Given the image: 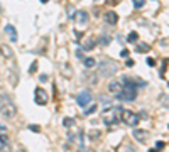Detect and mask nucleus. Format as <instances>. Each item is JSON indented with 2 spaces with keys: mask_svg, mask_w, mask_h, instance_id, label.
Wrapping results in <instances>:
<instances>
[{
  "mask_svg": "<svg viewBox=\"0 0 169 152\" xmlns=\"http://www.w3.org/2000/svg\"><path fill=\"white\" fill-rule=\"evenodd\" d=\"M15 113H17V108H15V103L12 101V98L7 93L0 91V115L7 120H10L15 117Z\"/></svg>",
  "mask_w": 169,
  "mask_h": 152,
  "instance_id": "obj_1",
  "label": "nucleus"
},
{
  "mask_svg": "<svg viewBox=\"0 0 169 152\" xmlns=\"http://www.w3.org/2000/svg\"><path fill=\"white\" fill-rule=\"evenodd\" d=\"M118 100L123 101H132L137 98V85H135V80H130V78H123V85H122V91L118 93Z\"/></svg>",
  "mask_w": 169,
  "mask_h": 152,
  "instance_id": "obj_2",
  "label": "nucleus"
},
{
  "mask_svg": "<svg viewBox=\"0 0 169 152\" xmlns=\"http://www.w3.org/2000/svg\"><path fill=\"white\" fill-rule=\"evenodd\" d=\"M118 71V66H117V63L112 59H105V61H102L100 63V66H98V73H100V76H113L115 73Z\"/></svg>",
  "mask_w": 169,
  "mask_h": 152,
  "instance_id": "obj_3",
  "label": "nucleus"
},
{
  "mask_svg": "<svg viewBox=\"0 0 169 152\" xmlns=\"http://www.w3.org/2000/svg\"><path fill=\"white\" fill-rule=\"evenodd\" d=\"M122 120H123V124H127L129 127H135L139 124V115H135L130 110H122Z\"/></svg>",
  "mask_w": 169,
  "mask_h": 152,
  "instance_id": "obj_4",
  "label": "nucleus"
},
{
  "mask_svg": "<svg viewBox=\"0 0 169 152\" xmlns=\"http://www.w3.org/2000/svg\"><path fill=\"white\" fill-rule=\"evenodd\" d=\"M92 100H93V95H92L90 90H85V91H81L80 95L76 96V101H78V105H80L81 108H85L88 103H92Z\"/></svg>",
  "mask_w": 169,
  "mask_h": 152,
  "instance_id": "obj_5",
  "label": "nucleus"
},
{
  "mask_svg": "<svg viewBox=\"0 0 169 152\" xmlns=\"http://www.w3.org/2000/svg\"><path fill=\"white\" fill-rule=\"evenodd\" d=\"M120 118H122V110L120 108H112V113H110L108 117H105L103 122L107 125H113V124H117Z\"/></svg>",
  "mask_w": 169,
  "mask_h": 152,
  "instance_id": "obj_6",
  "label": "nucleus"
},
{
  "mask_svg": "<svg viewBox=\"0 0 169 152\" xmlns=\"http://www.w3.org/2000/svg\"><path fill=\"white\" fill-rule=\"evenodd\" d=\"M34 98H36V103L37 105H47V93L44 91L42 88H36V91H34Z\"/></svg>",
  "mask_w": 169,
  "mask_h": 152,
  "instance_id": "obj_7",
  "label": "nucleus"
},
{
  "mask_svg": "<svg viewBox=\"0 0 169 152\" xmlns=\"http://www.w3.org/2000/svg\"><path fill=\"white\" fill-rule=\"evenodd\" d=\"M73 19H75V22H76V24H81V26H85V24H88V20H90L88 14H86L85 10H78L76 14L73 15Z\"/></svg>",
  "mask_w": 169,
  "mask_h": 152,
  "instance_id": "obj_8",
  "label": "nucleus"
},
{
  "mask_svg": "<svg viewBox=\"0 0 169 152\" xmlns=\"http://www.w3.org/2000/svg\"><path fill=\"white\" fill-rule=\"evenodd\" d=\"M134 137H135V140H139L141 144H146L147 139H149V132H147V130H142V129H135Z\"/></svg>",
  "mask_w": 169,
  "mask_h": 152,
  "instance_id": "obj_9",
  "label": "nucleus"
},
{
  "mask_svg": "<svg viewBox=\"0 0 169 152\" xmlns=\"http://www.w3.org/2000/svg\"><path fill=\"white\" fill-rule=\"evenodd\" d=\"M0 152H10V144L9 137L3 134H0Z\"/></svg>",
  "mask_w": 169,
  "mask_h": 152,
  "instance_id": "obj_10",
  "label": "nucleus"
},
{
  "mask_svg": "<svg viewBox=\"0 0 169 152\" xmlns=\"http://www.w3.org/2000/svg\"><path fill=\"white\" fill-rule=\"evenodd\" d=\"M0 54L5 57V59H12V57H14V51L10 49V46L2 44V46H0Z\"/></svg>",
  "mask_w": 169,
  "mask_h": 152,
  "instance_id": "obj_11",
  "label": "nucleus"
},
{
  "mask_svg": "<svg viewBox=\"0 0 169 152\" xmlns=\"http://www.w3.org/2000/svg\"><path fill=\"white\" fill-rule=\"evenodd\" d=\"M105 20H107V22L110 24V26H115V24L118 22V15L115 14L113 10H108V12H107V14H105Z\"/></svg>",
  "mask_w": 169,
  "mask_h": 152,
  "instance_id": "obj_12",
  "label": "nucleus"
},
{
  "mask_svg": "<svg viewBox=\"0 0 169 152\" xmlns=\"http://www.w3.org/2000/svg\"><path fill=\"white\" fill-rule=\"evenodd\" d=\"M108 91L113 93V95H118V93L122 91V83H118V81H112V83L108 85Z\"/></svg>",
  "mask_w": 169,
  "mask_h": 152,
  "instance_id": "obj_13",
  "label": "nucleus"
},
{
  "mask_svg": "<svg viewBox=\"0 0 169 152\" xmlns=\"http://www.w3.org/2000/svg\"><path fill=\"white\" fill-rule=\"evenodd\" d=\"M5 32L9 34V37H10L12 41H14V42L17 41V31H15V27H14V26H5Z\"/></svg>",
  "mask_w": 169,
  "mask_h": 152,
  "instance_id": "obj_14",
  "label": "nucleus"
},
{
  "mask_svg": "<svg viewBox=\"0 0 169 152\" xmlns=\"http://www.w3.org/2000/svg\"><path fill=\"white\" fill-rule=\"evenodd\" d=\"M95 42H97V41H95L93 37L86 39V42H85V46H83V49H86V51H92V49H93V46H95Z\"/></svg>",
  "mask_w": 169,
  "mask_h": 152,
  "instance_id": "obj_15",
  "label": "nucleus"
},
{
  "mask_svg": "<svg viewBox=\"0 0 169 152\" xmlns=\"http://www.w3.org/2000/svg\"><path fill=\"white\" fill-rule=\"evenodd\" d=\"M151 49L149 44H146V42H141V44H137V51L139 52H147Z\"/></svg>",
  "mask_w": 169,
  "mask_h": 152,
  "instance_id": "obj_16",
  "label": "nucleus"
},
{
  "mask_svg": "<svg viewBox=\"0 0 169 152\" xmlns=\"http://www.w3.org/2000/svg\"><path fill=\"white\" fill-rule=\"evenodd\" d=\"M63 73L66 75V78H71L73 76V69L69 66H66V64H63Z\"/></svg>",
  "mask_w": 169,
  "mask_h": 152,
  "instance_id": "obj_17",
  "label": "nucleus"
},
{
  "mask_svg": "<svg viewBox=\"0 0 169 152\" xmlns=\"http://www.w3.org/2000/svg\"><path fill=\"white\" fill-rule=\"evenodd\" d=\"M83 63H85L86 68H93V66H95V59H93V57H86Z\"/></svg>",
  "mask_w": 169,
  "mask_h": 152,
  "instance_id": "obj_18",
  "label": "nucleus"
},
{
  "mask_svg": "<svg viewBox=\"0 0 169 152\" xmlns=\"http://www.w3.org/2000/svg\"><path fill=\"white\" fill-rule=\"evenodd\" d=\"M137 39H139V34H137V32H130L129 37H127V41H129V42H135Z\"/></svg>",
  "mask_w": 169,
  "mask_h": 152,
  "instance_id": "obj_19",
  "label": "nucleus"
},
{
  "mask_svg": "<svg viewBox=\"0 0 169 152\" xmlns=\"http://www.w3.org/2000/svg\"><path fill=\"white\" fill-rule=\"evenodd\" d=\"M110 41H112V39H110V36H102L100 44H102V46H107V44H110Z\"/></svg>",
  "mask_w": 169,
  "mask_h": 152,
  "instance_id": "obj_20",
  "label": "nucleus"
},
{
  "mask_svg": "<svg viewBox=\"0 0 169 152\" xmlns=\"http://www.w3.org/2000/svg\"><path fill=\"white\" fill-rule=\"evenodd\" d=\"M63 125H64V127H73V125H75V120H73V118H64V120H63Z\"/></svg>",
  "mask_w": 169,
  "mask_h": 152,
  "instance_id": "obj_21",
  "label": "nucleus"
},
{
  "mask_svg": "<svg viewBox=\"0 0 169 152\" xmlns=\"http://www.w3.org/2000/svg\"><path fill=\"white\" fill-rule=\"evenodd\" d=\"M95 112H97V105H92L90 108L85 110V115H92V113H95Z\"/></svg>",
  "mask_w": 169,
  "mask_h": 152,
  "instance_id": "obj_22",
  "label": "nucleus"
},
{
  "mask_svg": "<svg viewBox=\"0 0 169 152\" xmlns=\"http://www.w3.org/2000/svg\"><path fill=\"white\" fill-rule=\"evenodd\" d=\"M159 100H161V101H164V106H166V108H169V98H167L166 95H161V96H159Z\"/></svg>",
  "mask_w": 169,
  "mask_h": 152,
  "instance_id": "obj_23",
  "label": "nucleus"
},
{
  "mask_svg": "<svg viewBox=\"0 0 169 152\" xmlns=\"http://www.w3.org/2000/svg\"><path fill=\"white\" fill-rule=\"evenodd\" d=\"M29 130H32V132H41V127L39 125H29Z\"/></svg>",
  "mask_w": 169,
  "mask_h": 152,
  "instance_id": "obj_24",
  "label": "nucleus"
},
{
  "mask_svg": "<svg viewBox=\"0 0 169 152\" xmlns=\"http://www.w3.org/2000/svg\"><path fill=\"white\" fill-rule=\"evenodd\" d=\"M164 145H166V144H164L162 140H159V142H156V149H157V150H161V149H164Z\"/></svg>",
  "mask_w": 169,
  "mask_h": 152,
  "instance_id": "obj_25",
  "label": "nucleus"
},
{
  "mask_svg": "<svg viewBox=\"0 0 169 152\" xmlns=\"http://www.w3.org/2000/svg\"><path fill=\"white\" fill-rule=\"evenodd\" d=\"M134 5L137 7V9H141V7L144 5V0H134Z\"/></svg>",
  "mask_w": 169,
  "mask_h": 152,
  "instance_id": "obj_26",
  "label": "nucleus"
},
{
  "mask_svg": "<svg viewBox=\"0 0 169 152\" xmlns=\"http://www.w3.org/2000/svg\"><path fill=\"white\" fill-rule=\"evenodd\" d=\"M146 63H147V66H151V68H154V66H156V61L152 59V57H149V59H147Z\"/></svg>",
  "mask_w": 169,
  "mask_h": 152,
  "instance_id": "obj_27",
  "label": "nucleus"
},
{
  "mask_svg": "<svg viewBox=\"0 0 169 152\" xmlns=\"http://www.w3.org/2000/svg\"><path fill=\"white\" fill-rule=\"evenodd\" d=\"M120 54H122V57H129V51H127V49H123Z\"/></svg>",
  "mask_w": 169,
  "mask_h": 152,
  "instance_id": "obj_28",
  "label": "nucleus"
},
{
  "mask_svg": "<svg viewBox=\"0 0 169 152\" xmlns=\"http://www.w3.org/2000/svg\"><path fill=\"white\" fill-rule=\"evenodd\" d=\"M127 66L132 68V66H134V61H132V59H127Z\"/></svg>",
  "mask_w": 169,
  "mask_h": 152,
  "instance_id": "obj_29",
  "label": "nucleus"
},
{
  "mask_svg": "<svg viewBox=\"0 0 169 152\" xmlns=\"http://www.w3.org/2000/svg\"><path fill=\"white\" fill-rule=\"evenodd\" d=\"M5 130H7V129H5V125H0V134H3Z\"/></svg>",
  "mask_w": 169,
  "mask_h": 152,
  "instance_id": "obj_30",
  "label": "nucleus"
},
{
  "mask_svg": "<svg viewBox=\"0 0 169 152\" xmlns=\"http://www.w3.org/2000/svg\"><path fill=\"white\" fill-rule=\"evenodd\" d=\"M41 81H47V76L46 75H41Z\"/></svg>",
  "mask_w": 169,
  "mask_h": 152,
  "instance_id": "obj_31",
  "label": "nucleus"
},
{
  "mask_svg": "<svg viewBox=\"0 0 169 152\" xmlns=\"http://www.w3.org/2000/svg\"><path fill=\"white\" fill-rule=\"evenodd\" d=\"M108 2H110V3H118L120 0H108Z\"/></svg>",
  "mask_w": 169,
  "mask_h": 152,
  "instance_id": "obj_32",
  "label": "nucleus"
},
{
  "mask_svg": "<svg viewBox=\"0 0 169 152\" xmlns=\"http://www.w3.org/2000/svg\"><path fill=\"white\" fill-rule=\"evenodd\" d=\"M149 152H157V149H151Z\"/></svg>",
  "mask_w": 169,
  "mask_h": 152,
  "instance_id": "obj_33",
  "label": "nucleus"
},
{
  "mask_svg": "<svg viewBox=\"0 0 169 152\" xmlns=\"http://www.w3.org/2000/svg\"><path fill=\"white\" fill-rule=\"evenodd\" d=\"M41 2H42V3H47V2H49V0H41Z\"/></svg>",
  "mask_w": 169,
  "mask_h": 152,
  "instance_id": "obj_34",
  "label": "nucleus"
}]
</instances>
